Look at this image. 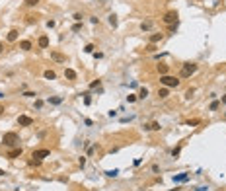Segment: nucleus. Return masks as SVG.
<instances>
[{
  "instance_id": "obj_33",
  "label": "nucleus",
  "mask_w": 226,
  "mask_h": 191,
  "mask_svg": "<svg viewBox=\"0 0 226 191\" xmlns=\"http://www.w3.org/2000/svg\"><path fill=\"white\" fill-rule=\"evenodd\" d=\"M187 125H189V127H195V125H199V121H197V119H193V121H187Z\"/></svg>"
},
{
  "instance_id": "obj_31",
  "label": "nucleus",
  "mask_w": 226,
  "mask_h": 191,
  "mask_svg": "<svg viewBox=\"0 0 226 191\" xmlns=\"http://www.w3.org/2000/svg\"><path fill=\"white\" fill-rule=\"evenodd\" d=\"M137 98H139V96H133V94H131V96H127V101H129V103H133Z\"/></svg>"
},
{
  "instance_id": "obj_36",
  "label": "nucleus",
  "mask_w": 226,
  "mask_h": 191,
  "mask_svg": "<svg viewBox=\"0 0 226 191\" xmlns=\"http://www.w3.org/2000/svg\"><path fill=\"white\" fill-rule=\"evenodd\" d=\"M84 103H86V105H90V103H92V98H90V96H86V98H84Z\"/></svg>"
},
{
  "instance_id": "obj_30",
  "label": "nucleus",
  "mask_w": 226,
  "mask_h": 191,
  "mask_svg": "<svg viewBox=\"0 0 226 191\" xmlns=\"http://www.w3.org/2000/svg\"><path fill=\"white\" fill-rule=\"evenodd\" d=\"M39 0H25V6H35Z\"/></svg>"
},
{
  "instance_id": "obj_25",
  "label": "nucleus",
  "mask_w": 226,
  "mask_h": 191,
  "mask_svg": "<svg viewBox=\"0 0 226 191\" xmlns=\"http://www.w3.org/2000/svg\"><path fill=\"white\" fill-rule=\"evenodd\" d=\"M101 86V80H94L92 84H90V88H99Z\"/></svg>"
},
{
  "instance_id": "obj_8",
  "label": "nucleus",
  "mask_w": 226,
  "mask_h": 191,
  "mask_svg": "<svg viewBox=\"0 0 226 191\" xmlns=\"http://www.w3.org/2000/svg\"><path fill=\"white\" fill-rule=\"evenodd\" d=\"M20 156H22V148H20V146L8 152V158H10V160H14V158H20Z\"/></svg>"
},
{
  "instance_id": "obj_19",
  "label": "nucleus",
  "mask_w": 226,
  "mask_h": 191,
  "mask_svg": "<svg viewBox=\"0 0 226 191\" xmlns=\"http://www.w3.org/2000/svg\"><path fill=\"white\" fill-rule=\"evenodd\" d=\"M109 25L117 27V16H115V14H111V16H109Z\"/></svg>"
},
{
  "instance_id": "obj_39",
  "label": "nucleus",
  "mask_w": 226,
  "mask_h": 191,
  "mask_svg": "<svg viewBox=\"0 0 226 191\" xmlns=\"http://www.w3.org/2000/svg\"><path fill=\"white\" fill-rule=\"evenodd\" d=\"M2 113H4V107H2V105H0V115H2Z\"/></svg>"
},
{
  "instance_id": "obj_21",
  "label": "nucleus",
  "mask_w": 226,
  "mask_h": 191,
  "mask_svg": "<svg viewBox=\"0 0 226 191\" xmlns=\"http://www.w3.org/2000/svg\"><path fill=\"white\" fill-rule=\"evenodd\" d=\"M105 176H109V178H117L119 170H109V172H105Z\"/></svg>"
},
{
  "instance_id": "obj_27",
  "label": "nucleus",
  "mask_w": 226,
  "mask_h": 191,
  "mask_svg": "<svg viewBox=\"0 0 226 191\" xmlns=\"http://www.w3.org/2000/svg\"><path fill=\"white\" fill-rule=\"evenodd\" d=\"M179 152H181V148L177 146V148H173V150H172V156H173V158H175V156H179Z\"/></svg>"
},
{
  "instance_id": "obj_40",
  "label": "nucleus",
  "mask_w": 226,
  "mask_h": 191,
  "mask_svg": "<svg viewBox=\"0 0 226 191\" xmlns=\"http://www.w3.org/2000/svg\"><path fill=\"white\" fill-rule=\"evenodd\" d=\"M0 176H4V170H2V168H0Z\"/></svg>"
},
{
  "instance_id": "obj_29",
  "label": "nucleus",
  "mask_w": 226,
  "mask_h": 191,
  "mask_svg": "<svg viewBox=\"0 0 226 191\" xmlns=\"http://www.w3.org/2000/svg\"><path fill=\"white\" fill-rule=\"evenodd\" d=\"M49 101H51V103H55V105H59V103H61L63 100H61V98H51Z\"/></svg>"
},
{
  "instance_id": "obj_18",
  "label": "nucleus",
  "mask_w": 226,
  "mask_h": 191,
  "mask_svg": "<svg viewBox=\"0 0 226 191\" xmlns=\"http://www.w3.org/2000/svg\"><path fill=\"white\" fill-rule=\"evenodd\" d=\"M20 47H22L23 51H29V49H31V41H27V39H25V41H22V43H20Z\"/></svg>"
},
{
  "instance_id": "obj_20",
  "label": "nucleus",
  "mask_w": 226,
  "mask_h": 191,
  "mask_svg": "<svg viewBox=\"0 0 226 191\" xmlns=\"http://www.w3.org/2000/svg\"><path fill=\"white\" fill-rule=\"evenodd\" d=\"M158 72H160L162 76H164V74H168V67H166V65H158Z\"/></svg>"
},
{
  "instance_id": "obj_14",
  "label": "nucleus",
  "mask_w": 226,
  "mask_h": 191,
  "mask_svg": "<svg viewBox=\"0 0 226 191\" xmlns=\"http://www.w3.org/2000/svg\"><path fill=\"white\" fill-rule=\"evenodd\" d=\"M158 96H160L162 100H164V98H168V96H170V90H168V88L164 86V88H160V90H158Z\"/></svg>"
},
{
  "instance_id": "obj_12",
  "label": "nucleus",
  "mask_w": 226,
  "mask_h": 191,
  "mask_svg": "<svg viewBox=\"0 0 226 191\" xmlns=\"http://www.w3.org/2000/svg\"><path fill=\"white\" fill-rule=\"evenodd\" d=\"M146 129H148V131H160V123H158V121H152L150 125H146Z\"/></svg>"
},
{
  "instance_id": "obj_38",
  "label": "nucleus",
  "mask_w": 226,
  "mask_h": 191,
  "mask_svg": "<svg viewBox=\"0 0 226 191\" xmlns=\"http://www.w3.org/2000/svg\"><path fill=\"white\" fill-rule=\"evenodd\" d=\"M220 101H222V103H226V96H222V100H220Z\"/></svg>"
},
{
  "instance_id": "obj_7",
  "label": "nucleus",
  "mask_w": 226,
  "mask_h": 191,
  "mask_svg": "<svg viewBox=\"0 0 226 191\" xmlns=\"http://www.w3.org/2000/svg\"><path fill=\"white\" fill-rule=\"evenodd\" d=\"M51 59L57 61V63H66V57L61 55V53H57V51H51Z\"/></svg>"
},
{
  "instance_id": "obj_28",
  "label": "nucleus",
  "mask_w": 226,
  "mask_h": 191,
  "mask_svg": "<svg viewBox=\"0 0 226 191\" xmlns=\"http://www.w3.org/2000/svg\"><path fill=\"white\" fill-rule=\"evenodd\" d=\"M84 51H86V53H94V45H92V43L86 45V47H84Z\"/></svg>"
},
{
  "instance_id": "obj_41",
  "label": "nucleus",
  "mask_w": 226,
  "mask_h": 191,
  "mask_svg": "<svg viewBox=\"0 0 226 191\" xmlns=\"http://www.w3.org/2000/svg\"><path fill=\"white\" fill-rule=\"evenodd\" d=\"M2 49H4V45H2V43H0V53H2Z\"/></svg>"
},
{
  "instance_id": "obj_35",
  "label": "nucleus",
  "mask_w": 226,
  "mask_h": 191,
  "mask_svg": "<svg viewBox=\"0 0 226 191\" xmlns=\"http://www.w3.org/2000/svg\"><path fill=\"white\" fill-rule=\"evenodd\" d=\"M154 49H156V47H154V43H150V45L146 47V51H150V53H154Z\"/></svg>"
},
{
  "instance_id": "obj_16",
  "label": "nucleus",
  "mask_w": 226,
  "mask_h": 191,
  "mask_svg": "<svg viewBox=\"0 0 226 191\" xmlns=\"http://www.w3.org/2000/svg\"><path fill=\"white\" fill-rule=\"evenodd\" d=\"M140 29H142V31H150L152 29V22H142L140 23Z\"/></svg>"
},
{
  "instance_id": "obj_10",
  "label": "nucleus",
  "mask_w": 226,
  "mask_h": 191,
  "mask_svg": "<svg viewBox=\"0 0 226 191\" xmlns=\"http://www.w3.org/2000/svg\"><path fill=\"white\" fill-rule=\"evenodd\" d=\"M37 43H39V47H41V49H47V47H49V37H47V35H41Z\"/></svg>"
},
{
  "instance_id": "obj_34",
  "label": "nucleus",
  "mask_w": 226,
  "mask_h": 191,
  "mask_svg": "<svg viewBox=\"0 0 226 191\" xmlns=\"http://www.w3.org/2000/svg\"><path fill=\"white\" fill-rule=\"evenodd\" d=\"M72 18H74L76 22H80V20H82V14H78V12H76V14H74V16H72Z\"/></svg>"
},
{
  "instance_id": "obj_23",
  "label": "nucleus",
  "mask_w": 226,
  "mask_h": 191,
  "mask_svg": "<svg viewBox=\"0 0 226 191\" xmlns=\"http://www.w3.org/2000/svg\"><path fill=\"white\" fill-rule=\"evenodd\" d=\"M146 96H148V90H146V88H142V90H140V94H139V98H140V100H144Z\"/></svg>"
},
{
  "instance_id": "obj_6",
  "label": "nucleus",
  "mask_w": 226,
  "mask_h": 191,
  "mask_svg": "<svg viewBox=\"0 0 226 191\" xmlns=\"http://www.w3.org/2000/svg\"><path fill=\"white\" fill-rule=\"evenodd\" d=\"M18 123H20V127H31L33 119L27 117V115H20V117H18Z\"/></svg>"
},
{
  "instance_id": "obj_17",
  "label": "nucleus",
  "mask_w": 226,
  "mask_h": 191,
  "mask_svg": "<svg viewBox=\"0 0 226 191\" xmlns=\"http://www.w3.org/2000/svg\"><path fill=\"white\" fill-rule=\"evenodd\" d=\"M43 76H45L47 80H55V78H57V74H55L53 70H45V74H43Z\"/></svg>"
},
{
  "instance_id": "obj_37",
  "label": "nucleus",
  "mask_w": 226,
  "mask_h": 191,
  "mask_svg": "<svg viewBox=\"0 0 226 191\" xmlns=\"http://www.w3.org/2000/svg\"><path fill=\"white\" fill-rule=\"evenodd\" d=\"M80 29H82V25H80V23H76L74 27H72V31H80Z\"/></svg>"
},
{
  "instance_id": "obj_2",
  "label": "nucleus",
  "mask_w": 226,
  "mask_h": 191,
  "mask_svg": "<svg viewBox=\"0 0 226 191\" xmlns=\"http://www.w3.org/2000/svg\"><path fill=\"white\" fill-rule=\"evenodd\" d=\"M162 86H166V88H177L179 86V80L175 78V76H168V74H164L160 78Z\"/></svg>"
},
{
  "instance_id": "obj_9",
  "label": "nucleus",
  "mask_w": 226,
  "mask_h": 191,
  "mask_svg": "<svg viewBox=\"0 0 226 191\" xmlns=\"http://www.w3.org/2000/svg\"><path fill=\"white\" fill-rule=\"evenodd\" d=\"M187 180H189V174H177V176H173L175 183H181V181H187Z\"/></svg>"
},
{
  "instance_id": "obj_26",
  "label": "nucleus",
  "mask_w": 226,
  "mask_h": 191,
  "mask_svg": "<svg viewBox=\"0 0 226 191\" xmlns=\"http://www.w3.org/2000/svg\"><path fill=\"white\" fill-rule=\"evenodd\" d=\"M37 94L35 92H23V98H35Z\"/></svg>"
},
{
  "instance_id": "obj_11",
  "label": "nucleus",
  "mask_w": 226,
  "mask_h": 191,
  "mask_svg": "<svg viewBox=\"0 0 226 191\" xmlns=\"http://www.w3.org/2000/svg\"><path fill=\"white\" fill-rule=\"evenodd\" d=\"M65 78H68V80H76V72L72 70V68H66V70H65Z\"/></svg>"
},
{
  "instance_id": "obj_24",
  "label": "nucleus",
  "mask_w": 226,
  "mask_h": 191,
  "mask_svg": "<svg viewBox=\"0 0 226 191\" xmlns=\"http://www.w3.org/2000/svg\"><path fill=\"white\" fill-rule=\"evenodd\" d=\"M29 166H41V160L33 158V160H29Z\"/></svg>"
},
{
  "instance_id": "obj_5",
  "label": "nucleus",
  "mask_w": 226,
  "mask_h": 191,
  "mask_svg": "<svg viewBox=\"0 0 226 191\" xmlns=\"http://www.w3.org/2000/svg\"><path fill=\"white\" fill-rule=\"evenodd\" d=\"M51 154V150H47V148H39V150H33V156L31 158H37V160H43Z\"/></svg>"
},
{
  "instance_id": "obj_15",
  "label": "nucleus",
  "mask_w": 226,
  "mask_h": 191,
  "mask_svg": "<svg viewBox=\"0 0 226 191\" xmlns=\"http://www.w3.org/2000/svg\"><path fill=\"white\" fill-rule=\"evenodd\" d=\"M162 37H164L162 33H152L150 35V43H158V41H162Z\"/></svg>"
},
{
  "instance_id": "obj_3",
  "label": "nucleus",
  "mask_w": 226,
  "mask_h": 191,
  "mask_svg": "<svg viewBox=\"0 0 226 191\" xmlns=\"http://www.w3.org/2000/svg\"><path fill=\"white\" fill-rule=\"evenodd\" d=\"M197 72V65L195 63H185L181 67V78H187V76H191Z\"/></svg>"
},
{
  "instance_id": "obj_22",
  "label": "nucleus",
  "mask_w": 226,
  "mask_h": 191,
  "mask_svg": "<svg viewBox=\"0 0 226 191\" xmlns=\"http://www.w3.org/2000/svg\"><path fill=\"white\" fill-rule=\"evenodd\" d=\"M218 105H220V101H213V103H211V105H209V109H211V111H215V109H218Z\"/></svg>"
},
{
  "instance_id": "obj_13",
  "label": "nucleus",
  "mask_w": 226,
  "mask_h": 191,
  "mask_svg": "<svg viewBox=\"0 0 226 191\" xmlns=\"http://www.w3.org/2000/svg\"><path fill=\"white\" fill-rule=\"evenodd\" d=\"M6 39H8V41H10V43H14V41H16V39H18V31H16V29H12L10 33H8V37H6Z\"/></svg>"
},
{
  "instance_id": "obj_1",
  "label": "nucleus",
  "mask_w": 226,
  "mask_h": 191,
  "mask_svg": "<svg viewBox=\"0 0 226 191\" xmlns=\"http://www.w3.org/2000/svg\"><path fill=\"white\" fill-rule=\"evenodd\" d=\"M2 142H4L6 146H16L18 142H20V136H18V133H4Z\"/></svg>"
},
{
  "instance_id": "obj_32",
  "label": "nucleus",
  "mask_w": 226,
  "mask_h": 191,
  "mask_svg": "<svg viewBox=\"0 0 226 191\" xmlns=\"http://www.w3.org/2000/svg\"><path fill=\"white\" fill-rule=\"evenodd\" d=\"M193 94H195V90H193V88H189V90H187V94H185V98H191Z\"/></svg>"
},
{
  "instance_id": "obj_4",
  "label": "nucleus",
  "mask_w": 226,
  "mask_h": 191,
  "mask_svg": "<svg viewBox=\"0 0 226 191\" xmlns=\"http://www.w3.org/2000/svg\"><path fill=\"white\" fill-rule=\"evenodd\" d=\"M164 22L168 23V25H173V23H177V12H166L164 14Z\"/></svg>"
}]
</instances>
